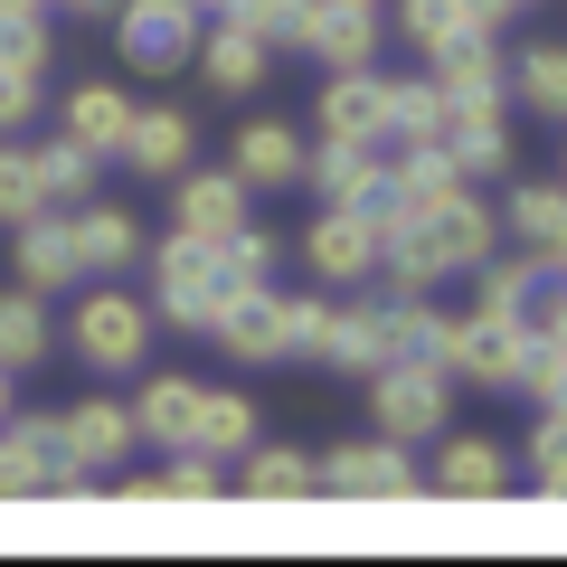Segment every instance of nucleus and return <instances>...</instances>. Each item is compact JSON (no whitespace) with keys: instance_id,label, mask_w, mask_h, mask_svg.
<instances>
[{"instance_id":"obj_1","label":"nucleus","mask_w":567,"mask_h":567,"mask_svg":"<svg viewBox=\"0 0 567 567\" xmlns=\"http://www.w3.org/2000/svg\"><path fill=\"white\" fill-rule=\"evenodd\" d=\"M379 227L406 237L416 256H435V275H473V265L502 246V218H492L483 181H454V189H435V199H416V208H379Z\"/></svg>"},{"instance_id":"obj_2","label":"nucleus","mask_w":567,"mask_h":567,"mask_svg":"<svg viewBox=\"0 0 567 567\" xmlns=\"http://www.w3.org/2000/svg\"><path fill=\"white\" fill-rule=\"evenodd\" d=\"M142 275H152V322L171 331H208L227 303V275H218V237H189V227H171L162 246H142Z\"/></svg>"},{"instance_id":"obj_3","label":"nucleus","mask_w":567,"mask_h":567,"mask_svg":"<svg viewBox=\"0 0 567 567\" xmlns=\"http://www.w3.org/2000/svg\"><path fill=\"white\" fill-rule=\"evenodd\" d=\"M152 303H142V293H123L114 275H95L76 293V312H66V360L76 369H104V379H114V369H133V360H152Z\"/></svg>"},{"instance_id":"obj_4","label":"nucleus","mask_w":567,"mask_h":567,"mask_svg":"<svg viewBox=\"0 0 567 567\" xmlns=\"http://www.w3.org/2000/svg\"><path fill=\"white\" fill-rule=\"evenodd\" d=\"M454 425V379L435 360H379L369 369V435L388 445H435Z\"/></svg>"},{"instance_id":"obj_5","label":"nucleus","mask_w":567,"mask_h":567,"mask_svg":"<svg viewBox=\"0 0 567 567\" xmlns=\"http://www.w3.org/2000/svg\"><path fill=\"white\" fill-rule=\"evenodd\" d=\"M312 473H322L331 502H425L416 445H388V435H350V445H331Z\"/></svg>"},{"instance_id":"obj_6","label":"nucleus","mask_w":567,"mask_h":567,"mask_svg":"<svg viewBox=\"0 0 567 567\" xmlns=\"http://www.w3.org/2000/svg\"><path fill=\"white\" fill-rule=\"evenodd\" d=\"M379 208H350V199H322V218L303 227V265L312 284H331V293H369V275H379Z\"/></svg>"},{"instance_id":"obj_7","label":"nucleus","mask_w":567,"mask_h":567,"mask_svg":"<svg viewBox=\"0 0 567 567\" xmlns=\"http://www.w3.org/2000/svg\"><path fill=\"white\" fill-rule=\"evenodd\" d=\"M114 58H133V76H181L199 48V10L189 0H114Z\"/></svg>"},{"instance_id":"obj_8","label":"nucleus","mask_w":567,"mask_h":567,"mask_svg":"<svg viewBox=\"0 0 567 567\" xmlns=\"http://www.w3.org/2000/svg\"><path fill=\"white\" fill-rule=\"evenodd\" d=\"M520 341H529V322H502V312H464V322L445 331V379L511 398V379H520Z\"/></svg>"},{"instance_id":"obj_9","label":"nucleus","mask_w":567,"mask_h":567,"mask_svg":"<svg viewBox=\"0 0 567 567\" xmlns=\"http://www.w3.org/2000/svg\"><path fill=\"white\" fill-rule=\"evenodd\" d=\"M208 341H218L227 360H246V369L293 360V350H284V284H227V303H218V322H208Z\"/></svg>"},{"instance_id":"obj_10","label":"nucleus","mask_w":567,"mask_h":567,"mask_svg":"<svg viewBox=\"0 0 567 567\" xmlns=\"http://www.w3.org/2000/svg\"><path fill=\"white\" fill-rule=\"evenodd\" d=\"M58 218H66V246H76V275L85 284H95V275H133L142 246H152V237H142V218H133V208H114V199H76V208H58Z\"/></svg>"},{"instance_id":"obj_11","label":"nucleus","mask_w":567,"mask_h":567,"mask_svg":"<svg viewBox=\"0 0 567 567\" xmlns=\"http://www.w3.org/2000/svg\"><path fill=\"white\" fill-rule=\"evenodd\" d=\"M58 473H66V454H58V416H0V502H48L58 492Z\"/></svg>"},{"instance_id":"obj_12","label":"nucleus","mask_w":567,"mask_h":567,"mask_svg":"<svg viewBox=\"0 0 567 567\" xmlns=\"http://www.w3.org/2000/svg\"><path fill=\"white\" fill-rule=\"evenodd\" d=\"M189 66H199L208 95H256V85L275 76V48H265L246 20H227V10H218V20H199V48H189Z\"/></svg>"},{"instance_id":"obj_13","label":"nucleus","mask_w":567,"mask_h":567,"mask_svg":"<svg viewBox=\"0 0 567 567\" xmlns=\"http://www.w3.org/2000/svg\"><path fill=\"white\" fill-rule=\"evenodd\" d=\"M445 152L464 181H502L511 171V95H445Z\"/></svg>"},{"instance_id":"obj_14","label":"nucleus","mask_w":567,"mask_h":567,"mask_svg":"<svg viewBox=\"0 0 567 567\" xmlns=\"http://www.w3.org/2000/svg\"><path fill=\"white\" fill-rule=\"evenodd\" d=\"M312 142H379L388 152V76L379 66H341L312 104Z\"/></svg>"},{"instance_id":"obj_15","label":"nucleus","mask_w":567,"mask_h":567,"mask_svg":"<svg viewBox=\"0 0 567 567\" xmlns=\"http://www.w3.org/2000/svg\"><path fill=\"white\" fill-rule=\"evenodd\" d=\"M425 492H445V502L464 511H492L511 492V454L492 445V435H454L445 425V445H435V473H425Z\"/></svg>"},{"instance_id":"obj_16","label":"nucleus","mask_w":567,"mask_h":567,"mask_svg":"<svg viewBox=\"0 0 567 567\" xmlns=\"http://www.w3.org/2000/svg\"><path fill=\"white\" fill-rule=\"evenodd\" d=\"M303 152L312 142L293 133L284 114H246L237 142H227V171H237L246 189H303Z\"/></svg>"},{"instance_id":"obj_17","label":"nucleus","mask_w":567,"mask_h":567,"mask_svg":"<svg viewBox=\"0 0 567 567\" xmlns=\"http://www.w3.org/2000/svg\"><path fill=\"white\" fill-rule=\"evenodd\" d=\"M133 445H142V435H133V406H123V398H76L58 416V454L76 473H114Z\"/></svg>"},{"instance_id":"obj_18","label":"nucleus","mask_w":567,"mask_h":567,"mask_svg":"<svg viewBox=\"0 0 567 567\" xmlns=\"http://www.w3.org/2000/svg\"><path fill=\"white\" fill-rule=\"evenodd\" d=\"M312 360H322V369H341V379H369V369L388 360V303L331 293V312H322V341H312Z\"/></svg>"},{"instance_id":"obj_19","label":"nucleus","mask_w":567,"mask_h":567,"mask_svg":"<svg viewBox=\"0 0 567 567\" xmlns=\"http://www.w3.org/2000/svg\"><path fill=\"white\" fill-rule=\"evenodd\" d=\"M303 189H312V199L379 208L388 199V152H379V142H312V152H303Z\"/></svg>"},{"instance_id":"obj_20","label":"nucleus","mask_w":567,"mask_h":567,"mask_svg":"<svg viewBox=\"0 0 567 567\" xmlns=\"http://www.w3.org/2000/svg\"><path fill=\"white\" fill-rule=\"evenodd\" d=\"M246 199L256 189L237 181V171H171V227H189V237H237L246 227Z\"/></svg>"},{"instance_id":"obj_21","label":"nucleus","mask_w":567,"mask_h":567,"mask_svg":"<svg viewBox=\"0 0 567 567\" xmlns=\"http://www.w3.org/2000/svg\"><path fill=\"white\" fill-rule=\"evenodd\" d=\"M114 162H133L142 181H171V171L199 162V123L181 114V104H133V123H123V152Z\"/></svg>"},{"instance_id":"obj_22","label":"nucleus","mask_w":567,"mask_h":567,"mask_svg":"<svg viewBox=\"0 0 567 567\" xmlns=\"http://www.w3.org/2000/svg\"><path fill=\"white\" fill-rule=\"evenodd\" d=\"M548 284H558V256H502L492 246L483 265H473V312H502V322H529V303H539Z\"/></svg>"},{"instance_id":"obj_23","label":"nucleus","mask_w":567,"mask_h":567,"mask_svg":"<svg viewBox=\"0 0 567 567\" xmlns=\"http://www.w3.org/2000/svg\"><path fill=\"white\" fill-rule=\"evenodd\" d=\"M199 398H208V388L181 379V369L142 379V388H133V435H142V445H171V454L199 445Z\"/></svg>"},{"instance_id":"obj_24","label":"nucleus","mask_w":567,"mask_h":567,"mask_svg":"<svg viewBox=\"0 0 567 567\" xmlns=\"http://www.w3.org/2000/svg\"><path fill=\"white\" fill-rule=\"evenodd\" d=\"M293 58H322L331 76H341V66H379V10H341V0H312L303 48H293Z\"/></svg>"},{"instance_id":"obj_25","label":"nucleus","mask_w":567,"mask_h":567,"mask_svg":"<svg viewBox=\"0 0 567 567\" xmlns=\"http://www.w3.org/2000/svg\"><path fill=\"white\" fill-rule=\"evenodd\" d=\"M48 360H58V312H48V293L10 284L0 293V369L20 379V369H48Z\"/></svg>"},{"instance_id":"obj_26","label":"nucleus","mask_w":567,"mask_h":567,"mask_svg":"<svg viewBox=\"0 0 567 567\" xmlns=\"http://www.w3.org/2000/svg\"><path fill=\"white\" fill-rule=\"evenodd\" d=\"M425 76H435V95H511V58H502V39H492V29L435 48V58H425Z\"/></svg>"},{"instance_id":"obj_27","label":"nucleus","mask_w":567,"mask_h":567,"mask_svg":"<svg viewBox=\"0 0 567 567\" xmlns=\"http://www.w3.org/2000/svg\"><path fill=\"white\" fill-rule=\"evenodd\" d=\"M10 237H20V256H10V265H20V284H29V293H58V284H85V275H76V246H66V218H58V208L20 218Z\"/></svg>"},{"instance_id":"obj_28","label":"nucleus","mask_w":567,"mask_h":567,"mask_svg":"<svg viewBox=\"0 0 567 567\" xmlns=\"http://www.w3.org/2000/svg\"><path fill=\"white\" fill-rule=\"evenodd\" d=\"M123 123H133V95H123V85H76L66 114H58V133L85 142L95 162H114V152H123Z\"/></svg>"},{"instance_id":"obj_29","label":"nucleus","mask_w":567,"mask_h":567,"mask_svg":"<svg viewBox=\"0 0 567 567\" xmlns=\"http://www.w3.org/2000/svg\"><path fill=\"white\" fill-rule=\"evenodd\" d=\"M492 218H502L529 256H558V246H567V189H558V181H520Z\"/></svg>"},{"instance_id":"obj_30","label":"nucleus","mask_w":567,"mask_h":567,"mask_svg":"<svg viewBox=\"0 0 567 567\" xmlns=\"http://www.w3.org/2000/svg\"><path fill=\"white\" fill-rule=\"evenodd\" d=\"M237 492H246V502H312V492H322V473H312L303 445H246Z\"/></svg>"},{"instance_id":"obj_31","label":"nucleus","mask_w":567,"mask_h":567,"mask_svg":"<svg viewBox=\"0 0 567 567\" xmlns=\"http://www.w3.org/2000/svg\"><path fill=\"white\" fill-rule=\"evenodd\" d=\"M416 142H445V95L435 76H388V152H416Z\"/></svg>"},{"instance_id":"obj_32","label":"nucleus","mask_w":567,"mask_h":567,"mask_svg":"<svg viewBox=\"0 0 567 567\" xmlns=\"http://www.w3.org/2000/svg\"><path fill=\"white\" fill-rule=\"evenodd\" d=\"M29 162H39V189H48V208H76V199H95V181H104V162L85 152V142H29Z\"/></svg>"},{"instance_id":"obj_33","label":"nucleus","mask_w":567,"mask_h":567,"mask_svg":"<svg viewBox=\"0 0 567 567\" xmlns=\"http://www.w3.org/2000/svg\"><path fill=\"white\" fill-rule=\"evenodd\" d=\"M511 85H520V104H529L539 123H558V114H567V48H558V39H529L520 58H511Z\"/></svg>"},{"instance_id":"obj_34","label":"nucleus","mask_w":567,"mask_h":567,"mask_svg":"<svg viewBox=\"0 0 567 567\" xmlns=\"http://www.w3.org/2000/svg\"><path fill=\"white\" fill-rule=\"evenodd\" d=\"M58 39H48V0H0V66H20V76H48Z\"/></svg>"},{"instance_id":"obj_35","label":"nucleus","mask_w":567,"mask_h":567,"mask_svg":"<svg viewBox=\"0 0 567 567\" xmlns=\"http://www.w3.org/2000/svg\"><path fill=\"white\" fill-rule=\"evenodd\" d=\"M256 425H265V416H256V398H246V388H208V398H199V445L218 454V464L256 445Z\"/></svg>"},{"instance_id":"obj_36","label":"nucleus","mask_w":567,"mask_h":567,"mask_svg":"<svg viewBox=\"0 0 567 567\" xmlns=\"http://www.w3.org/2000/svg\"><path fill=\"white\" fill-rule=\"evenodd\" d=\"M398 39L416 48V58H435V48L473 39V10L464 0H398Z\"/></svg>"},{"instance_id":"obj_37","label":"nucleus","mask_w":567,"mask_h":567,"mask_svg":"<svg viewBox=\"0 0 567 567\" xmlns=\"http://www.w3.org/2000/svg\"><path fill=\"white\" fill-rule=\"evenodd\" d=\"M227 20H246L265 48H275V58H293V48H303V20H312V0H227Z\"/></svg>"},{"instance_id":"obj_38","label":"nucleus","mask_w":567,"mask_h":567,"mask_svg":"<svg viewBox=\"0 0 567 567\" xmlns=\"http://www.w3.org/2000/svg\"><path fill=\"white\" fill-rule=\"evenodd\" d=\"M39 208H48V189H39V162H29V142L0 133V227L39 218Z\"/></svg>"},{"instance_id":"obj_39","label":"nucleus","mask_w":567,"mask_h":567,"mask_svg":"<svg viewBox=\"0 0 567 567\" xmlns=\"http://www.w3.org/2000/svg\"><path fill=\"white\" fill-rule=\"evenodd\" d=\"M218 275H227V284H275V275H284V246L246 218L237 237H218Z\"/></svg>"},{"instance_id":"obj_40","label":"nucleus","mask_w":567,"mask_h":567,"mask_svg":"<svg viewBox=\"0 0 567 567\" xmlns=\"http://www.w3.org/2000/svg\"><path fill=\"white\" fill-rule=\"evenodd\" d=\"M162 492H171V502H218L227 473H218V454H208V445H181V454H171V473H162Z\"/></svg>"},{"instance_id":"obj_41","label":"nucleus","mask_w":567,"mask_h":567,"mask_svg":"<svg viewBox=\"0 0 567 567\" xmlns=\"http://www.w3.org/2000/svg\"><path fill=\"white\" fill-rule=\"evenodd\" d=\"M529 473H539L548 502L567 492V425H558V406H539V425H529Z\"/></svg>"},{"instance_id":"obj_42","label":"nucleus","mask_w":567,"mask_h":567,"mask_svg":"<svg viewBox=\"0 0 567 567\" xmlns=\"http://www.w3.org/2000/svg\"><path fill=\"white\" fill-rule=\"evenodd\" d=\"M322 312H331V293H284V350H293V360H312Z\"/></svg>"},{"instance_id":"obj_43","label":"nucleus","mask_w":567,"mask_h":567,"mask_svg":"<svg viewBox=\"0 0 567 567\" xmlns=\"http://www.w3.org/2000/svg\"><path fill=\"white\" fill-rule=\"evenodd\" d=\"M29 123H39V76L0 66V133H29Z\"/></svg>"},{"instance_id":"obj_44","label":"nucleus","mask_w":567,"mask_h":567,"mask_svg":"<svg viewBox=\"0 0 567 567\" xmlns=\"http://www.w3.org/2000/svg\"><path fill=\"white\" fill-rule=\"evenodd\" d=\"M464 10H473V29H492V39H502V29H511V10H520V0H464Z\"/></svg>"},{"instance_id":"obj_45","label":"nucleus","mask_w":567,"mask_h":567,"mask_svg":"<svg viewBox=\"0 0 567 567\" xmlns=\"http://www.w3.org/2000/svg\"><path fill=\"white\" fill-rule=\"evenodd\" d=\"M48 10H66V20H104L114 0H48Z\"/></svg>"},{"instance_id":"obj_46","label":"nucleus","mask_w":567,"mask_h":567,"mask_svg":"<svg viewBox=\"0 0 567 567\" xmlns=\"http://www.w3.org/2000/svg\"><path fill=\"white\" fill-rule=\"evenodd\" d=\"M189 10H199V20H218V10H227V0H189Z\"/></svg>"},{"instance_id":"obj_47","label":"nucleus","mask_w":567,"mask_h":567,"mask_svg":"<svg viewBox=\"0 0 567 567\" xmlns=\"http://www.w3.org/2000/svg\"><path fill=\"white\" fill-rule=\"evenodd\" d=\"M0 416H10V369H0Z\"/></svg>"},{"instance_id":"obj_48","label":"nucleus","mask_w":567,"mask_h":567,"mask_svg":"<svg viewBox=\"0 0 567 567\" xmlns=\"http://www.w3.org/2000/svg\"><path fill=\"white\" fill-rule=\"evenodd\" d=\"M341 10H379V0H341Z\"/></svg>"},{"instance_id":"obj_49","label":"nucleus","mask_w":567,"mask_h":567,"mask_svg":"<svg viewBox=\"0 0 567 567\" xmlns=\"http://www.w3.org/2000/svg\"><path fill=\"white\" fill-rule=\"evenodd\" d=\"M520 10H529V0H520Z\"/></svg>"}]
</instances>
